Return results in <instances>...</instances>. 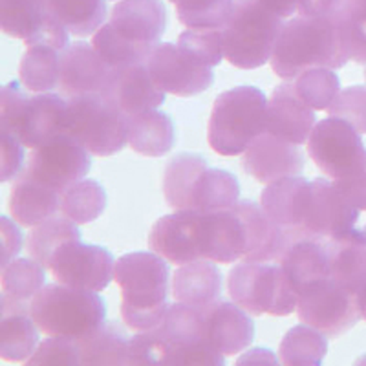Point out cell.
<instances>
[{
    "label": "cell",
    "instance_id": "6da1fadb",
    "mask_svg": "<svg viewBox=\"0 0 366 366\" xmlns=\"http://www.w3.org/2000/svg\"><path fill=\"white\" fill-rule=\"evenodd\" d=\"M350 61L337 17L297 15L284 22L269 63L284 81L297 79L310 68L339 70Z\"/></svg>",
    "mask_w": 366,
    "mask_h": 366
},
{
    "label": "cell",
    "instance_id": "7a4b0ae2",
    "mask_svg": "<svg viewBox=\"0 0 366 366\" xmlns=\"http://www.w3.org/2000/svg\"><path fill=\"white\" fill-rule=\"evenodd\" d=\"M114 280L121 290V317L136 332L158 328L171 304L169 266L165 258L147 251L127 253L117 258Z\"/></svg>",
    "mask_w": 366,
    "mask_h": 366
},
{
    "label": "cell",
    "instance_id": "3957f363",
    "mask_svg": "<svg viewBox=\"0 0 366 366\" xmlns=\"http://www.w3.org/2000/svg\"><path fill=\"white\" fill-rule=\"evenodd\" d=\"M68 99L54 92L29 96L21 81H9L0 96V130L13 134L26 149H39L66 132Z\"/></svg>",
    "mask_w": 366,
    "mask_h": 366
},
{
    "label": "cell",
    "instance_id": "277c9868",
    "mask_svg": "<svg viewBox=\"0 0 366 366\" xmlns=\"http://www.w3.org/2000/svg\"><path fill=\"white\" fill-rule=\"evenodd\" d=\"M267 132V99L257 86L224 92L212 104L207 142L220 156H238Z\"/></svg>",
    "mask_w": 366,
    "mask_h": 366
},
{
    "label": "cell",
    "instance_id": "5b68a950",
    "mask_svg": "<svg viewBox=\"0 0 366 366\" xmlns=\"http://www.w3.org/2000/svg\"><path fill=\"white\" fill-rule=\"evenodd\" d=\"M29 313L50 337L79 341L104 325L107 306L96 292L66 284H46L29 302Z\"/></svg>",
    "mask_w": 366,
    "mask_h": 366
},
{
    "label": "cell",
    "instance_id": "8992f818",
    "mask_svg": "<svg viewBox=\"0 0 366 366\" xmlns=\"http://www.w3.org/2000/svg\"><path fill=\"white\" fill-rule=\"evenodd\" d=\"M282 26V17L260 0H234L233 11L222 28L227 63L240 70L264 66L273 55Z\"/></svg>",
    "mask_w": 366,
    "mask_h": 366
},
{
    "label": "cell",
    "instance_id": "52a82bcc",
    "mask_svg": "<svg viewBox=\"0 0 366 366\" xmlns=\"http://www.w3.org/2000/svg\"><path fill=\"white\" fill-rule=\"evenodd\" d=\"M231 300L251 315L286 317L297 312L299 295L280 264L242 262L229 271Z\"/></svg>",
    "mask_w": 366,
    "mask_h": 366
},
{
    "label": "cell",
    "instance_id": "ba28073f",
    "mask_svg": "<svg viewBox=\"0 0 366 366\" xmlns=\"http://www.w3.org/2000/svg\"><path fill=\"white\" fill-rule=\"evenodd\" d=\"M66 134L90 154L112 156L129 143V117L103 94H86L68 99Z\"/></svg>",
    "mask_w": 366,
    "mask_h": 366
},
{
    "label": "cell",
    "instance_id": "9c48e42d",
    "mask_svg": "<svg viewBox=\"0 0 366 366\" xmlns=\"http://www.w3.org/2000/svg\"><path fill=\"white\" fill-rule=\"evenodd\" d=\"M308 154L322 174L341 179L361 167L366 158L361 134L339 117L319 121L308 139Z\"/></svg>",
    "mask_w": 366,
    "mask_h": 366
},
{
    "label": "cell",
    "instance_id": "30bf717a",
    "mask_svg": "<svg viewBox=\"0 0 366 366\" xmlns=\"http://www.w3.org/2000/svg\"><path fill=\"white\" fill-rule=\"evenodd\" d=\"M297 317L328 339L339 337L362 319L357 293L339 286L332 279L299 297Z\"/></svg>",
    "mask_w": 366,
    "mask_h": 366
},
{
    "label": "cell",
    "instance_id": "8fae6325",
    "mask_svg": "<svg viewBox=\"0 0 366 366\" xmlns=\"http://www.w3.org/2000/svg\"><path fill=\"white\" fill-rule=\"evenodd\" d=\"M90 165V152L64 132L35 149L24 174L46 187L64 192L88 174Z\"/></svg>",
    "mask_w": 366,
    "mask_h": 366
},
{
    "label": "cell",
    "instance_id": "7c38bea8",
    "mask_svg": "<svg viewBox=\"0 0 366 366\" xmlns=\"http://www.w3.org/2000/svg\"><path fill=\"white\" fill-rule=\"evenodd\" d=\"M152 79L165 94L178 97L198 96L214 81L212 68L183 51L172 42H158L147 59Z\"/></svg>",
    "mask_w": 366,
    "mask_h": 366
},
{
    "label": "cell",
    "instance_id": "4fadbf2b",
    "mask_svg": "<svg viewBox=\"0 0 366 366\" xmlns=\"http://www.w3.org/2000/svg\"><path fill=\"white\" fill-rule=\"evenodd\" d=\"M50 271L57 282L99 293L112 282L116 260L107 247L77 240L57 251Z\"/></svg>",
    "mask_w": 366,
    "mask_h": 366
},
{
    "label": "cell",
    "instance_id": "5bb4252c",
    "mask_svg": "<svg viewBox=\"0 0 366 366\" xmlns=\"http://www.w3.org/2000/svg\"><path fill=\"white\" fill-rule=\"evenodd\" d=\"M313 185L306 178L292 176L269 183L260 194V205L274 225H279L290 240L308 237Z\"/></svg>",
    "mask_w": 366,
    "mask_h": 366
},
{
    "label": "cell",
    "instance_id": "9a60e30c",
    "mask_svg": "<svg viewBox=\"0 0 366 366\" xmlns=\"http://www.w3.org/2000/svg\"><path fill=\"white\" fill-rule=\"evenodd\" d=\"M149 246L174 266L202 260V212L176 211L162 217L150 229Z\"/></svg>",
    "mask_w": 366,
    "mask_h": 366
},
{
    "label": "cell",
    "instance_id": "2e32d148",
    "mask_svg": "<svg viewBox=\"0 0 366 366\" xmlns=\"http://www.w3.org/2000/svg\"><path fill=\"white\" fill-rule=\"evenodd\" d=\"M101 94L127 117L156 110L165 103V92L152 79L147 63L114 68Z\"/></svg>",
    "mask_w": 366,
    "mask_h": 366
},
{
    "label": "cell",
    "instance_id": "e0dca14e",
    "mask_svg": "<svg viewBox=\"0 0 366 366\" xmlns=\"http://www.w3.org/2000/svg\"><path fill=\"white\" fill-rule=\"evenodd\" d=\"M244 171L260 183H273L282 178L300 176L304 171V154L299 145L264 132L242 156Z\"/></svg>",
    "mask_w": 366,
    "mask_h": 366
},
{
    "label": "cell",
    "instance_id": "ac0fdd59",
    "mask_svg": "<svg viewBox=\"0 0 366 366\" xmlns=\"http://www.w3.org/2000/svg\"><path fill=\"white\" fill-rule=\"evenodd\" d=\"M247 254L246 224L237 207L202 212V258L233 264Z\"/></svg>",
    "mask_w": 366,
    "mask_h": 366
},
{
    "label": "cell",
    "instance_id": "d6986e66",
    "mask_svg": "<svg viewBox=\"0 0 366 366\" xmlns=\"http://www.w3.org/2000/svg\"><path fill=\"white\" fill-rule=\"evenodd\" d=\"M112 68L104 63L96 48L84 41L71 42L61 51L59 90L70 97L101 94L109 81Z\"/></svg>",
    "mask_w": 366,
    "mask_h": 366
},
{
    "label": "cell",
    "instance_id": "ffe728a7",
    "mask_svg": "<svg viewBox=\"0 0 366 366\" xmlns=\"http://www.w3.org/2000/svg\"><path fill=\"white\" fill-rule=\"evenodd\" d=\"M315 125V110L300 99L293 81L274 88L267 101V132L295 145H304Z\"/></svg>",
    "mask_w": 366,
    "mask_h": 366
},
{
    "label": "cell",
    "instance_id": "44dd1931",
    "mask_svg": "<svg viewBox=\"0 0 366 366\" xmlns=\"http://www.w3.org/2000/svg\"><path fill=\"white\" fill-rule=\"evenodd\" d=\"M297 295L312 292L332 279L328 238L304 237L293 240L279 260Z\"/></svg>",
    "mask_w": 366,
    "mask_h": 366
},
{
    "label": "cell",
    "instance_id": "7402d4cb",
    "mask_svg": "<svg viewBox=\"0 0 366 366\" xmlns=\"http://www.w3.org/2000/svg\"><path fill=\"white\" fill-rule=\"evenodd\" d=\"M110 24L136 44L154 48L167 28V9L162 0H117Z\"/></svg>",
    "mask_w": 366,
    "mask_h": 366
},
{
    "label": "cell",
    "instance_id": "603a6c76",
    "mask_svg": "<svg viewBox=\"0 0 366 366\" xmlns=\"http://www.w3.org/2000/svg\"><path fill=\"white\" fill-rule=\"evenodd\" d=\"M251 313L237 302L217 300L205 310V332L214 348L224 355H234L254 341V322Z\"/></svg>",
    "mask_w": 366,
    "mask_h": 366
},
{
    "label": "cell",
    "instance_id": "cb8c5ba5",
    "mask_svg": "<svg viewBox=\"0 0 366 366\" xmlns=\"http://www.w3.org/2000/svg\"><path fill=\"white\" fill-rule=\"evenodd\" d=\"M39 346V326L29 313V304L2 297L0 357L9 362L28 361Z\"/></svg>",
    "mask_w": 366,
    "mask_h": 366
},
{
    "label": "cell",
    "instance_id": "d4e9b609",
    "mask_svg": "<svg viewBox=\"0 0 366 366\" xmlns=\"http://www.w3.org/2000/svg\"><path fill=\"white\" fill-rule=\"evenodd\" d=\"M222 273L211 260H194L176 269L172 277V297L194 308L207 310L220 300Z\"/></svg>",
    "mask_w": 366,
    "mask_h": 366
},
{
    "label": "cell",
    "instance_id": "484cf974",
    "mask_svg": "<svg viewBox=\"0 0 366 366\" xmlns=\"http://www.w3.org/2000/svg\"><path fill=\"white\" fill-rule=\"evenodd\" d=\"M63 192L46 187L28 174H22L11 187L9 212L13 220L24 227H35L61 211Z\"/></svg>",
    "mask_w": 366,
    "mask_h": 366
},
{
    "label": "cell",
    "instance_id": "4316f807",
    "mask_svg": "<svg viewBox=\"0 0 366 366\" xmlns=\"http://www.w3.org/2000/svg\"><path fill=\"white\" fill-rule=\"evenodd\" d=\"M176 143L171 116L162 110H147L129 117V145L137 154L159 158L169 154Z\"/></svg>",
    "mask_w": 366,
    "mask_h": 366
},
{
    "label": "cell",
    "instance_id": "83f0119b",
    "mask_svg": "<svg viewBox=\"0 0 366 366\" xmlns=\"http://www.w3.org/2000/svg\"><path fill=\"white\" fill-rule=\"evenodd\" d=\"M50 19L59 22L74 37L94 35L107 21L104 0H37Z\"/></svg>",
    "mask_w": 366,
    "mask_h": 366
},
{
    "label": "cell",
    "instance_id": "f1b7e54d",
    "mask_svg": "<svg viewBox=\"0 0 366 366\" xmlns=\"http://www.w3.org/2000/svg\"><path fill=\"white\" fill-rule=\"evenodd\" d=\"M240 200V183L237 176L224 169L207 167L194 183L191 211L211 212L233 207Z\"/></svg>",
    "mask_w": 366,
    "mask_h": 366
},
{
    "label": "cell",
    "instance_id": "f546056e",
    "mask_svg": "<svg viewBox=\"0 0 366 366\" xmlns=\"http://www.w3.org/2000/svg\"><path fill=\"white\" fill-rule=\"evenodd\" d=\"M207 162L198 154L174 156L163 171V194L174 211H191V196L198 176L207 169Z\"/></svg>",
    "mask_w": 366,
    "mask_h": 366
},
{
    "label": "cell",
    "instance_id": "4dcf8cb0",
    "mask_svg": "<svg viewBox=\"0 0 366 366\" xmlns=\"http://www.w3.org/2000/svg\"><path fill=\"white\" fill-rule=\"evenodd\" d=\"M77 240H81V231L77 229L75 222L64 214L63 217L54 214L31 229L26 249H28L29 257L35 258L46 269H50L51 260L57 251L70 242Z\"/></svg>",
    "mask_w": 366,
    "mask_h": 366
},
{
    "label": "cell",
    "instance_id": "1f68e13d",
    "mask_svg": "<svg viewBox=\"0 0 366 366\" xmlns=\"http://www.w3.org/2000/svg\"><path fill=\"white\" fill-rule=\"evenodd\" d=\"M61 75V50L51 44H31L21 59L19 77L34 94L51 92L59 86Z\"/></svg>",
    "mask_w": 366,
    "mask_h": 366
},
{
    "label": "cell",
    "instance_id": "d6a6232c",
    "mask_svg": "<svg viewBox=\"0 0 366 366\" xmlns=\"http://www.w3.org/2000/svg\"><path fill=\"white\" fill-rule=\"evenodd\" d=\"M81 365H129L130 339L116 325H103L77 341Z\"/></svg>",
    "mask_w": 366,
    "mask_h": 366
},
{
    "label": "cell",
    "instance_id": "836d02e7",
    "mask_svg": "<svg viewBox=\"0 0 366 366\" xmlns=\"http://www.w3.org/2000/svg\"><path fill=\"white\" fill-rule=\"evenodd\" d=\"M328 354V337L310 325H297L287 330L280 341L279 357L287 366L322 365Z\"/></svg>",
    "mask_w": 366,
    "mask_h": 366
},
{
    "label": "cell",
    "instance_id": "e575fe53",
    "mask_svg": "<svg viewBox=\"0 0 366 366\" xmlns=\"http://www.w3.org/2000/svg\"><path fill=\"white\" fill-rule=\"evenodd\" d=\"M332 280L357 293L366 284V246L328 238Z\"/></svg>",
    "mask_w": 366,
    "mask_h": 366
},
{
    "label": "cell",
    "instance_id": "d590c367",
    "mask_svg": "<svg viewBox=\"0 0 366 366\" xmlns=\"http://www.w3.org/2000/svg\"><path fill=\"white\" fill-rule=\"evenodd\" d=\"M46 267L35 258H15L2 267V297L29 304L46 286Z\"/></svg>",
    "mask_w": 366,
    "mask_h": 366
},
{
    "label": "cell",
    "instance_id": "8d00e7d4",
    "mask_svg": "<svg viewBox=\"0 0 366 366\" xmlns=\"http://www.w3.org/2000/svg\"><path fill=\"white\" fill-rule=\"evenodd\" d=\"M107 209V191L96 179H81L63 192L61 212L75 224H90Z\"/></svg>",
    "mask_w": 366,
    "mask_h": 366
},
{
    "label": "cell",
    "instance_id": "74e56055",
    "mask_svg": "<svg viewBox=\"0 0 366 366\" xmlns=\"http://www.w3.org/2000/svg\"><path fill=\"white\" fill-rule=\"evenodd\" d=\"M92 46L96 48L99 57L112 70L114 68L130 66V64L147 63L150 51L154 50V48H149V46L136 44V42L119 35L110 22H104L94 34Z\"/></svg>",
    "mask_w": 366,
    "mask_h": 366
},
{
    "label": "cell",
    "instance_id": "f35d334b",
    "mask_svg": "<svg viewBox=\"0 0 366 366\" xmlns=\"http://www.w3.org/2000/svg\"><path fill=\"white\" fill-rule=\"evenodd\" d=\"M176 17L194 29H220L233 11L234 0H171Z\"/></svg>",
    "mask_w": 366,
    "mask_h": 366
},
{
    "label": "cell",
    "instance_id": "ab89813d",
    "mask_svg": "<svg viewBox=\"0 0 366 366\" xmlns=\"http://www.w3.org/2000/svg\"><path fill=\"white\" fill-rule=\"evenodd\" d=\"M297 94L313 110H328L341 92L339 75L332 68H310L293 79Z\"/></svg>",
    "mask_w": 366,
    "mask_h": 366
},
{
    "label": "cell",
    "instance_id": "60d3db41",
    "mask_svg": "<svg viewBox=\"0 0 366 366\" xmlns=\"http://www.w3.org/2000/svg\"><path fill=\"white\" fill-rule=\"evenodd\" d=\"M352 61L366 64V0H346L335 15Z\"/></svg>",
    "mask_w": 366,
    "mask_h": 366
},
{
    "label": "cell",
    "instance_id": "b9f144b4",
    "mask_svg": "<svg viewBox=\"0 0 366 366\" xmlns=\"http://www.w3.org/2000/svg\"><path fill=\"white\" fill-rule=\"evenodd\" d=\"M178 46L200 63L214 68L222 63L224 55V35L220 29H185L178 37Z\"/></svg>",
    "mask_w": 366,
    "mask_h": 366
},
{
    "label": "cell",
    "instance_id": "7bdbcfd3",
    "mask_svg": "<svg viewBox=\"0 0 366 366\" xmlns=\"http://www.w3.org/2000/svg\"><path fill=\"white\" fill-rule=\"evenodd\" d=\"M326 112L346 121L359 134H366V86L355 84L339 92V96Z\"/></svg>",
    "mask_w": 366,
    "mask_h": 366
},
{
    "label": "cell",
    "instance_id": "ee69618b",
    "mask_svg": "<svg viewBox=\"0 0 366 366\" xmlns=\"http://www.w3.org/2000/svg\"><path fill=\"white\" fill-rule=\"evenodd\" d=\"M28 365H81L79 345L70 337H50L39 342L34 355L28 359Z\"/></svg>",
    "mask_w": 366,
    "mask_h": 366
},
{
    "label": "cell",
    "instance_id": "f6af8a7d",
    "mask_svg": "<svg viewBox=\"0 0 366 366\" xmlns=\"http://www.w3.org/2000/svg\"><path fill=\"white\" fill-rule=\"evenodd\" d=\"M167 345L158 328L139 332L130 339L129 365L134 366H154L165 365Z\"/></svg>",
    "mask_w": 366,
    "mask_h": 366
},
{
    "label": "cell",
    "instance_id": "bcb514c9",
    "mask_svg": "<svg viewBox=\"0 0 366 366\" xmlns=\"http://www.w3.org/2000/svg\"><path fill=\"white\" fill-rule=\"evenodd\" d=\"M0 142H2V169H0V179L9 182L21 172L24 163L26 147L19 142L13 134L0 130Z\"/></svg>",
    "mask_w": 366,
    "mask_h": 366
},
{
    "label": "cell",
    "instance_id": "7dc6e473",
    "mask_svg": "<svg viewBox=\"0 0 366 366\" xmlns=\"http://www.w3.org/2000/svg\"><path fill=\"white\" fill-rule=\"evenodd\" d=\"M332 182L348 204L366 209V158L352 174L341 179H332Z\"/></svg>",
    "mask_w": 366,
    "mask_h": 366
},
{
    "label": "cell",
    "instance_id": "c3c4849f",
    "mask_svg": "<svg viewBox=\"0 0 366 366\" xmlns=\"http://www.w3.org/2000/svg\"><path fill=\"white\" fill-rule=\"evenodd\" d=\"M22 249V233L9 217H2V267L15 260Z\"/></svg>",
    "mask_w": 366,
    "mask_h": 366
},
{
    "label": "cell",
    "instance_id": "681fc988",
    "mask_svg": "<svg viewBox=\"0 0 366 366\" xmlns=\"http://www.w3.org/2000/svg\"><path fill=\"white\" fill-rule=\"evenodd\" d=\"M346 0H300L299 15L308 17H333L345 8Z\"/></svg>",
    "mask_w": 366,
    "mask_h": 366
},
{
    "label": "cell",
    "instance_id": "f907efd6",
    "mask_svg": "<svg viewBox=\"0 0 366 366\" xmlns=\"http://www.w3.org/2000/svg\"><path fill=\"white\" fill-rule=\"evenodd\" d=\"M238 365H277V357L273 352L264 348H254L238 359Z\"/></svg>",
    "mask_w": 366,
    "mask_h": 366
},
{
    "label": "cell",
    "instance_id": "816d5d0a",
    "mask_svg": "<svg viewBox=\"0 0 366 366\" xmlns=\"http://www.w3.org/2000/svg\"><path fill=\"white\" fill-rule=\"evenodd\" d=\"M266 8L280 15L282 19L293 17L299 11V2L300 0H260Z\"/></svg>",
    "mask_w": 366,
    "mask_h": 366
},
{
    "label": "cell",
    "instance_id": "f5cc1de1",
    "mask_svg": "<svg viewBox=\"0 0 366 366\" xmlns=\"http://www.w3.org/2000/svg\"><path fill=\"white\" fill-rule=\"evenodd\" d=\"M357 302H359V312H361V317L366 320V284L357 292Z\"/></svg>",
    "mask_w": 366,
    "mask_h": 366
},
{
    "label": "cell",
    "instance_id": "db71d44e",
    "mask_svg": "<svg viewBox=\"0 0 366 366\" xmlns=\"http://www.w3.org/2000/svg\"><path fill=\"white\" fill-rule=\"evenodd\" d=\"M365 79H366V70H365Z\"/></svg>",
    "mask_w": 366,
    "mask_h": 366
}]
</instances>
